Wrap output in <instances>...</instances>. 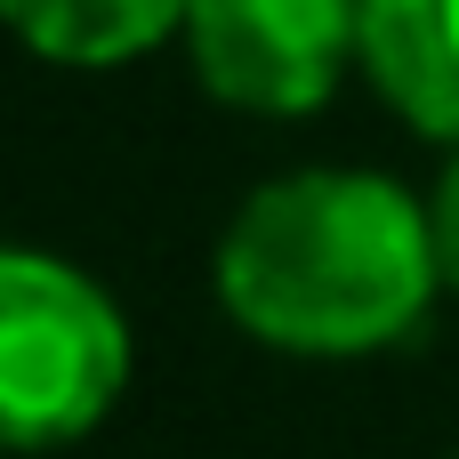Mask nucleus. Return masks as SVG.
Returning a JSON list of instances; mask_svg holds the SVG:
<instances>
[{"instance_id": "nucleus-1", "label": "nucleus", "mask_w": 459, "mask_h": 459, "mask_svg": "<svg viewBox=\"0 0 459 459\" xmlns=\"http://www.w3.org/2000/svg\"><path fill=\"white\" fill-rule=\"evenodd\" d=\"M218 307L274 355H379L403 347L436 290L428 202L379 169H290L258 186L218 234Z\"/></svg>"}, {"instance_id": "nucleus-2", "label": "nucleus", "mask_w": 459, "mask_h": 459, "mask_svg": "<svg viewBox=\"0 0 459 459\" xmlns=\"http://www.w3.org/2000/svg\"><path fill=\"white\" fill-rule=\"evenodd\" d=\"M129 387L121 307L65 258L0 242V452H65Z\"/></svg>"}, {"instance_id": "nucleus-3", "label": "nucleus", "mask_w": 459, "mask_h": 459, "mask_svg": "<svg viewBox=\"0 0 459 459\" xmlns=\"http://www.w3.org/2000/svg\"><path fill=\"white\" fill-rule=\"evenodd\" d=\"M186 56L234 113H315L363 65V0H194Z\"/></svg>"}, {"instance_id": "nucleus-4", "label": "nucleus", "mask_w": 459, "mask_h": 459, "mask_svg": "<svg viewBox=\"0 0 459 459\" xmlns=\"http://www.w3.org/2000/svg\"><path fill=\"white\" fill-rule=\"evenodd\" d=\"M363 73L403 129L459 145V0H363Z\"/></svg>"}, {"instance_id": "nucleus-5", "label": "nucleus", "mask_w": 459, "mask_h": 459, "mask_svg": "<svg viewBox=\"0 0 459 459\" xmlns=\"http://www.w3.org/2000/svg\"><path fill=\"white\" fill-rule=\"evenodd\" d=\"M186 8L194 0H0V24L65 73H113L186 32Z\"/></svg>"}, {"instance_id": "nucleus-6", "label": "nucleus", "mask_w": 459, "mask_h": 459, "mask_svg": "<svg viewBox=\"0 0 459 459\" xmlns=\"http://www.w3.org/2000/svg\"><path fill=\"white\" fill-rule=\"evenodd\" d=\"M428 226H436V266H444V290H459V153L444 161L436 194H428Z\"/></svg>"}]
</instances>
